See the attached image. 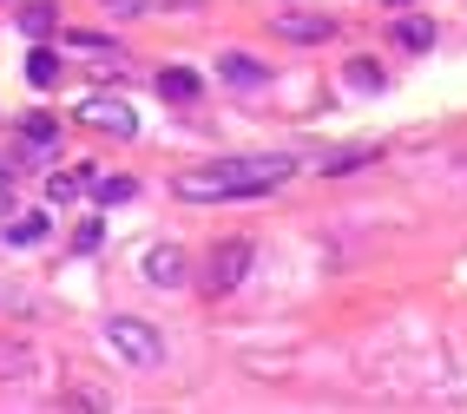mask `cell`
<instances>
[{"mask_svg":"<svg viewBox=\"0 0 467 414\" xmlns=\"http://www.w3.org/2000/svg\"><path fill=\"white\" fill-rule=\"evenodd\" d=\"M0 237H7V243H40L47 237V217H20L14 211V224H0Z\"/></svg>","mask_w":467,"mask_h":414,"instance_id":"14","label":"cell"},{"mask_svg":"<svg viewBox=\"0 0 467 414\" xmlns=\"http://www.w3.org/2000/svg\"><path fill=\"white\" fill-rule=\"evenodd\" d=\"M53 20H59V14H53V0H26V7H20V34H26V40H47V34H53Z\"/></svg>","mask_w":467,"mask_h":414,"instance_id":"10","label":"cell"},{"mask_svg":"<svg viewBox=\"0 0 467 414\" xmlns=\"http://www.w3.org/2000/svg\"><path fill=\"white\" fill-rule=\"evenodd\" d=\"M159 92H165V99H178V106H192L198 92H204V79L184 73V67H165V73H159Z\"/></svg>","mask_w":467,"mask_h":414,"instance_id":"9","label":"cell"},{"mask_svg":"<svg viewBox=\"0 0 467 414\" xmlns=\"http://www.w3.org/2000/svg\"><path fill=\"white\" fill-rule=\"evenodd\" d=\"M251 257H257V243L251 237H224V243H217L211 250V257H204V296H231L237 290V283H244V270H251Z\"/></svg>","mask_w":467,"mask_h":414,"instance_id":"3","label":"cell"},{"mask_svg":"<svg viewBox=\"0 0 467 414\" xmlns=\"http://www.w3.org/2000/svg\"><path fill=\"white\" fill-rule=\"evenodd\" d=\"M145 283H151V290H184V250L178 243L145 250Z\"/></svg>","mask_w":467,"mask_h":414,"instance_id":"6","label":"cell"},{"mask_svg":"<svg viewBox=\"0 0 467 414\" xmlns=\"http://www.w3.org/2000/svg\"><path fill=\"white\" fill-rule=\"evenodd\" d=\"M270 34H276V40L323 47V40H336V20H329V14H270Z\"/></svg>","mask_w":467,"mask_h":414,"instance_id":"5","label":"cell"},{"mask_svg":"<svg viewBox=\"0 0 467 414\" xmlns=\"http://www.w3.org/2000/svg\"><path fill=\"white\" fill-rule=\"evenodd\" d=\"M99 7H106V14H145L151 0H99Z\"/></svg>","mask_w":467,"mask_h":414,"instance_id":"19","label":"cell"},{"mask_svg":"<svg viewBox=\"0 0 467 414\" xmlns=\"http://www.w3.org/2000/svg\"><path fill=\"white\" fill-rule=\"evenodd\" d=\"M290 178V158H224V165H198L178 171L171 191L184 204H224V198H264Z\"/></svg>","mask_w":467,"mask_h":414,"instance_id":"1","label":"cell"},{"mask_svg":"<svg viewBox=\"0 0 467 414\" xmlns=\"http://www.w3.org/2000/svg\"><path fill=\"white\" fill-rule=\"evenodd\" d=\"M349 86H356V92H382V67H368V59H349Z\"/></svg>","mask_w":467,"mask_h":414,"instance_id":"17","label":"cell"},{"mask_svg":"<svg viewBox=\"0 0 467 414\" xmlns=\"http://www.w3.org/2000/svg\"><path fill=\"white\" fill-rule=\"evenodd\" d=\"M217 79H231V86L251 92V86L270 79V67H264V59H251V53H224V59H217Z\"/></svg>","mask_w":467,"mask_h":414,"instance_id":"7","label":"cell"},{"mask_svg":"<svg viewBox=\"0 0 467 414\" xmlns=\"http://www.w3.org/2000/svg\"><path fill=\"white\" fill-rule=\"evenodd\" d=\"M395 40L409 47V53H428V47H434V20H401V26H395Z\"/></svg>","mask_w":467,"mask_h":414,"instance_id":"15","label":"cell"},{"mask_svg":"<svg viewBox=\"0 0 467 414\" xmlns=\"http://www.w3.org/2000/svg\"><path fill=\"white\" fill-rule=\"evenodd\" d=\"M132 191H139L132 178H99V171H92V198H99V204H126Z\"/></svg>","mask_w":467,"mask_h":414,"instance_id":"16","label":"cell"},{"mask_svg":"<svg viewBox=\"0 0 467 414\" xmlns=\"http://www.w3.org/2000/svg\"><path fill=\"white\" fill-rule=\"evenodd\" d=\"M14 217V191H7V178H0V224Z\"/></svg>","mask_w":467,"mask_h":414,"instance_id":"20","label":"cell"},{"mask_svg":"<svg viewBox=\"0 0 467 414\" xmlns=\"http://www.w3.org/2000/svg\"><path fill=\"white\" fill-rule=\"evenodd\" d=\"M79 125H92V132H112V139H132L139 119L126 99H106V92H92V99H79Z\"/></svg>","mask_w":467,"mask_h":414,"instance_id":"4","label":"cell"},{"mask_svg":"<svg viewBox=\"0 0 467 414\" xmlns=\"http://www.w3.org/2000/svg\"><path fill=\"white\" fill-rule=\"evenodd\" d=\"M20 139H26V151H53L59 145V125L34 112V119H20Z\"/></svg>","mask_w":467,"mask_h":414,"instance_id":"12","label":"cell"},{"mask_svg":"<svg viewBox=\"0 0 467 414\" xmlns=\"http://www.w3.org/2000/svg\"><path fill=\"white\" fill-rule=\"evenodd\" d=\"M362 165H376V145H342V151H323V158H317V171H323V178L362 171Z\"/></svg>","mask_w":467,"mask_h":414,"instance_id":"8","label":"cell"},{"mask_svg":"<svg viewBox=\"0 0 467 414\" xmlns=\"http://www.w3.org/2000/svg\"><path fill=\"white\" fill-rule=\"evenodd\" d=\"M26 79L47 92V86L59 79V53H53V47H34V53H26Z\"/></svg>","mask_w":467,"mask_h":414,"instance_id":"13","label":"cell"},{"mask_svg":"<svg viewBox=\"0 0 467 414\" xmlns=\"http://www.w3.org/2000/svg\"><path fill=\"white\" fill-rule=\"evenodd\" d=\"M86 184H92V171H53L47 178V204H73Z\"/></svg>","mask_w":467,"mask_h":414,"instance_id":"11","label":"cell"},{"mask_svg":"<svg viewBox=\"0 0 467 414\" xmlns=\"http://www.w3.org/2000/svg\"><path fill=\"white\" fill-rule=\"evenodd\" d=\"M106 348H112V356H126L132 368H159V362H165L159 329L139 323V316H112V323H106Z\"/></svg>","mask_w":467,"mask_h":414,"instance_id":"2","label":"cell"},{"mask_svg":"<svg viewBox=\"0 0 467 414\" xmlns=\"http://www.w3.org/2000/svg\"><path fill=\"white\" fill-rule=\"evenodd\" d=\"M67 47H79V53H112L99 34H67Z\"/></svg>","mask_w":467,"mask_h":414,"instance_id":"18","label":"cell"}]
</instances>
